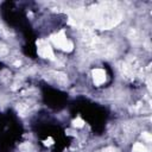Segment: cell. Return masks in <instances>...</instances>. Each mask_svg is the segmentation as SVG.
<instances>
[{"mask_svg":"<svg viewBox=\"0 0 152 152\" xmlns=\"http://www.w3.org/2000/svg\"><path fill=\"white\" fill-rule=\"evenodd\" d=\"M7 53V46L2 43H0V56H4Z\"/></svg>","mask_w":152,"mask_h":152,"instance_id":"obj_8","label":"cell"},{"mask_svg":"<svg viewBox=\"0 0 152 152\" xmlns=\"http://www.w3.org/2000/svg\"><path fill=\"white\" fill-rule=\"evenodd\" d=\"M141 137H142V139H145L146 141H151V140H152V135H151L150 133H147V132H142Z\"/></svg>","mask_w":152,"mask_h":152,"instance_id":"obj_9","label":"cell"},{"mask_svg":"<svg viewBox=\"0 0 152 152\" xmlns=\"http://www.w3.org/2000/svg\"><path fill=\"white\" fill-rule=\"evenodd\" d=\"M89 18L94 20V25L97 28H112L121 20V13L113 2H103L89 11Z\"/></svg>","mask_w":152,"mask_h":152,"instance_id":"obj_1","label":"cell"},{"mask_svg":"<svg viewBox=\"0 0 152 152\" xmlns=\"http://www.w3.org/2000/svg\"><path fill=\"white\" fill-rule=\"evenodd\" d=\"M93 74V81L95 83V86H101L102 83L106 82V71L101 68H96L91 71Z\"/></svg>","mask_w":152,"mask_h":152,"instance_id":"obj_4","label":"cell"},{"mask_svg":"<svg viewBox=\"0 0 152 152\" xmlns=\"http://www.w3.org/2000/svg\"><path fill=\"white\" fill-rule=\"evenodd\" d=\"M17 110H18V113H19L21 116H24V115H26V114H27L28 108H27L24 103H19V104L17 106Z\"/></svg>","mask_w":152,"mask_h":152,"instance_id":"obj_6","label":"cell"},{"mask_svg":"<svg viewBox=\"0 0 152 152\" xmlns=\"http://www.w3.org/2000/svg\"><path fill=\"white\" fill-rule=\"evenodd\" d=\"M132 151H133V152H147V148H146L142 144H140V142H135V144L133 145Z\"/></svg>","mask_w":152,"mask_h":152,"instance_id":"obj_5","label":"cell"},{"mask_svg":"<svg viewBox=\"0 0 152 152\" xmlns=\"http://www.w3.org/2000/svg\"><path fill=\"white\" fill-rule=\"evenodd\" d=\"M50 39H51V42L53 43V45H56L57 48H59L61 50H63V51H65V52H70V51H72V49H74V44H72L70 40L66 39L64 31H59L58 33L52 34V36L50 37Z\"/></svg>","mask_w":152,"mask_h":152,"instance_id":"obj_2","label":"cell"},{"mask_svg":"<svg viewBox=\"0 0 152 152\" xmlns=\"http://www.w3.org/2000/svg\"><path fill=\"white\" fill-rule=\"evenodd\" d=\"M52 144H53L52 138H48L46 140H44V145H46V146H50V145H52Z\"/></svg>","mask_w":152,"mask_h":152,"instance_id":"obj_10","label":"cell"},{"mask_svg":"<svg viewBox=\"0 0 152 152\" xmlns=\"http://www.w3.org/2000/svg\"><path fill=\"white\" fill-rule=\"evenodd\" d=\"M36 44H37L38 55L42 58H49V59H53L55 58L52 48H51V45L49 44V42L46 39H38L36 42Z\"/></svg>","mask_w":152,"mask_h":152,"instance_id":"obj_3","label":"cell"},{"mask_svg":"<svg viewBox=\"0 0 152 152\" xmlns=\"http://www.w3.org/2000/svg\"><path fill=\"white\" fill-rule=\"evenodd\" d=\"M72 126L76 127V128H81V127L84 126V121L81 118H76L75 120H72Z\"/></svg>","mask_w":152,"mask_h":152,"instance_id":"obj_7","label":"cell"},{"mask_svg":"<svg viewBox=\"0 0 152 152\" xmlns=\"http://www.w3.org/2000/svg\"><path fill=\"white\" fill-rule=\"evenodd\" d=\"M102 152H116V151H115V148H114V147H107V148H106V150H103Z\"/></svg>","mask_w":152,"mask_h":152,"instance_id":"obj_11","label":"cell"}]
</instances>
